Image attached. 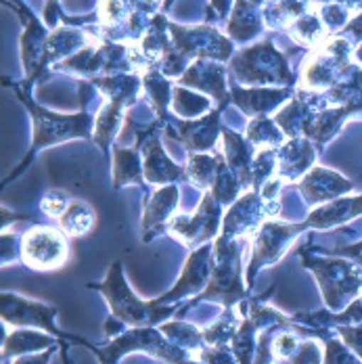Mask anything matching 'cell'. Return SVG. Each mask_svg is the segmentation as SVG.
Here are the masks:
<instances>
[{"mask_svg":"<svg viewBox=\"0 0 362 364\" xmlns=\"http://www.w3.org/2000/svg\"><path fill=\"white\" fill-rule=\"evenodd\" d=\"M291 97L289 88H241L235 84L230 88V99L247 117H268L275 109H279Z\"/></svg>","mask_w":362,"mask_h":364,"instance_id":"4fadbf2b","label":"cell"},{"mask_svg":"<svg viewBox=\"0 0 362 364\" xmlns=\"http://www.w3.org/2000/svg\"><path fill=\"white\" fill-rule=\"evenodd\" d=\"M302 259L304 266L316 274L321 291L331 310L344 308L350 301V297L361 291L362 272L354 264L339 259H321L312 254H302Z\"/></svg>","mask_w":362,"mask_h":364,"instance_id":"5b68a950","label":"cell"},{"mask_svg":"<svg viewBox=\"0 0 362 364\" xmlns=\"http://www.w3.org/2000/svg\"><path fill=\"white\" fill-rule=\"evenodd\" d=\"M299 235L297 224H281V222H264L262 228L255 232L254 239V255L247 268V287H252L255 281V274L270 264H277L285 252L289 250L293 239Z\"/></svg>","mask_w":362,"mask_h":364,"instance_id":"ba28073f","label":"cell"},{"mask_svg":"<svg viewBox=\"0 0 362 364\" xmlns=\"http://www.w3.org/2000/svg\"><path fill=\"white\" fill-rule=\"evenodd\" d=\"M297 188L304 195V201L308 205L314 203H329L335 201L339 195L352 191V182H348L344 176L326 170V168H314L310 170L302 181L297 182Z\"/></svg>","mask_w":362,"mask_h":364,"instance_id":"7c38bea8","label":"cell"},{"mask_svg":"<svg viewBox=\"0 0 362 364\" xmlns=\"http://www.w3.org/2000/svg\"><path fill=\"white\" fill-rule=\"evenodd\" d=\"M179 186L176 184H168L157 188L149 199L145 201V216H143V230H145V239L149 235H153L155 230L168 228L170 220L174 218V212L179 208Z\"/></svg>","mask_w":362,"mask_h":364,"instance_id":"e0dca14e","label":"cell"},{"mask_svg":"<svg viewBox=\"0 0 362 364\" xmlns=\"http://www.w3.org/2000/svg\"><path fill=\"white\" fill-rule=\"evenodd\" d=\"M277 178L287 184L308 174L314 164V149L306 139H289V143L277 151Z\"/></svg>","mask_w":362,"mask_h":364,"instance_id":"2e32d148","label":"cell"},{"mask_svg":"<svg viewBox=\"0 0 362 364\" xmlns=\"http://www.w3.org/2000/svg\"><path fill=\"white\" fill-rule=\"evenodd\" d=\"M222 228V203L212 193H206L193 216H174L168 224V232L186 247H201L214 239Z\"/></svg>","mask_w":362,"mask_h":364,"instance_id":"8992f818","label":"cell"},{"mask_svg":"<svg viewBox=\"0 0 362 364\" xmlns=\"http://www.w3.org/2000/svg\"><path fill=\"white\" fill-rule=\"evenodd\" d=\"M358 214H362V197L335 199V201L321 205L319 210H314L308 216V220L297 224V228H299V232H304L308 228H329V226H335V224L354 218Z\"/></svg>","mask_w":362,"mask_h":364,"instance_id":"ac0fdd59","label":"cell"},{"mask_svg":"<svg viewBox=\"0 0 362 364\" xmlns=\"http://www.w3.org/2000/svg\"><path fill=\"white\" fill-rule=\"evenodd\" d=\"M339 335H341V339L362 358V328L339 327Z\"/></svg>","mask_w":362,"mask_h":364,"instance_id":"1f68e13d","label":"cell"},{"mask_svg":"<svg viewBox=\"0 0 362 364\" xmlns=\"http://www.w3.org/2000/svg\"><path fill=\"white\" fill-rule=\"evenodd\" d=\"M145 176V168L141 161L139 149H126L115 145V157H113V182L115 188L126 184H141Z\"/></svg>","mask_w":362,"mask_h":364,"instance_id":"44dd1931","label":"cell"},{"mask_svg":"<svg viewBox=\"0 0 362 364\" xmlns=\"http://www.w3.org/2000/svg\"><path fill=\"white\" fill-rule=\"evenodd\" d=\"M124 111L126 107L119 103L107 101L95 122V143L101 146L103 151H107L109 145L117 139V134L122 132V124H124Z\"/></svg>","mask_w":362,"mask_h":364,"instance_id":"603a6c76","label":"cell"},{"mask_svg":"<svg viewBox=\"0 0 362 364\" xmlns=\"http://www.w3.org/2000/svg\"><path fill=\"white\" fill-rule=\"evenodd\" d=\"M264 30V15L254 0H235V11L228 21V36L237 42H247Z\"/></svg>","mask_w":362,"mask_h":364,"instance_id":"d6986e66","label":"cell"},{"mask_svg":"<svg viewBox=\"0 0 362 364\" xmlns=\"http://www.w3.org/2000/svg\"><path fill=\"white\" fill-rule=\"evenodd\" d=\"M179 364H201V363H197V360H193V358H186V360H182V363Z\"/></svg>","mask_w":362,"mask_h":364,"instance_id":"8d00e7d4","label":"cell"},{"mask_svg":"<svg viewBox=\"0 0 362 364\" xmlns=\"http://www.w3.org/2000/svg\"><path fill=\"white\" fill-rule=\"evenodd\" d=\"M55 316H57V308L53 306H44L38 301H30L26 297L13 295V293H2V323L13 325V327H38L48 331L50 335H59L65 339H72L73 343H84L88 346L84 339L72 337L61 333L55 327Z\"/></svg>","mask_w":362,"mask_h":364,"instance_id":"9c48e42d","label":"cell"},{"mask_svg":"<svg viewBox=\"0 0 362 364\" xmlns=\"http://www.w3.org/2000/svg\"><path fill=\"white\" fill-rule=\"evenodd\" d=\"M70 203H72V199H70L63 191H48V193L44 195L42 203H40V210H42L46 216L59 220L65 214V210L70 208Z\"/></svg>","mask_w":362,"mask_h":364,"instance_id":"f1b7e54d","label":"cell"},{"mask_svg":"<svg viewBox=\"0 0 362 364\" xmlns=\"http://www.w3.org/2000/svg\"><path fill=\"white\" fill-rule=\"evenodd\" d=\"M241 321H243V318H239V316L235 314L233 308H226L224 316H222L218 323H214L212 327L203 328V339H206V343L212 346V348H218V346H224V343L233 341L237 328L241 327Z\"/></svg>","mask_w":362,"mask_h":364,"instance_id":"83f0119b","label":"cell"},{"mask_svg":"<svg viewBox=\"0 0 362 364\" xmlns=\"http://www.w3.org/2000/svg\"><path fill=\"white\" fill-rule=\"evenodd\" d=\"M143 149V168H145V181L151 184H172L186 178V170L176 166L164 151L159 143V136L151 134L145 143L141 145Z\"/></svg>","mask_w":362,"mask_h":364,"instance_id":"9a60e30c","label":"cell"},{"mask_svg":"<svg viewBox=\"0 0 362 364\" xmlns=\"http://www.w3.org/2000/svg\"><path fill=\"white\" fill-rule=\"evenodd\" d=\"M333 254H341V255H350V257H354V259H358L362 264V243L358 245H354V247H346V250H337V252H333Z\"/></svg>","mask_w":362,"mask_h":364,"instance_id":"836d02e7","label":"cell"},{"mask_svg":"<svg viewBox=\"0 0 362 364\" xmlns=\"http://www.w3.org/2000/svg\"><path fill=\"white\" fill-rule=\"evenodd\" d=\"M50 358V350L48 352H44L42 356H21L19 360H15V364H46V360Z\"/></svg>","mask_w":362,"mask_h":364,"instance_id":"d6a6232c","label":"cell"},{"mask_svg":"<svg viewBox=\"0 0 362 364\" xmlns=\"http://www.w3.org/2000/svg\"><path fill=\"white\" fill-rule=\"evenodd\" d=\"M354 59H356L358 63H362V46L356 50V53H354Z\"/></svg>","mask_w":362,"mask_h":364,"instance_id":"d590c367","label":"cell"},{"mask_svg":"<svg viewBox=\"0 0 362 364\" xmlns=\"http://www.w3.org/2000/svg\"><path fill=\"white\" fill-rule=\"evenodd\" d=\"M222 134V122H220V109L212 111L197 119L181 122L174 136L182 141L193 153H208L218 143V136Z\"/></svg>","mask_w":362,"mask_h":364,"instance_id":"5bb4252c","label":"cell"},{"mask_svg":"<svg viewBox=\"0 0 362 364\" xmlns=\"http://www.w3.org/2000/svg\"><path fill=\"white\" fill-rule=\"evenodd\" d=\"M15 92H17V97L26 103V107L32 113V119H34V141H32V149H30L28 157L6 178L4 184H9L19 172H23L30 166V161L36 157L38 151H42L44 146L59 145V143L73 141V139H90V136H95L92 134L95 132L92 124L97 122V117H92L86 109H82L75 115H61V113H53V111H46L44 107L36 105L30 99V95L26 90H21L19 86H15Z\"/></svg>","mask_w":362,"mask_h":364,"instance_id":"6da1fadb","label":"cell"},{"mask_svg":"<svg viewBox=\"0 0 362 364\" xmlns=\"http://www.w3.org/2000/svg\"><path fill=\"white\" fill-rule=\"evenodd\" d=\"M95 222H97V214L88 203L72 201L70 208L65 210V214L59 218V228L68 237H82L92 230Z\"/></svg>","mask_w":362,"mask_h":364,"instance_id":"d4e9b609","label":"cell"},{"mask_svg":"<svg viewBox=\"0 0 362 364\" xmlns=\"http://www.w3.org/2000/svg\"><path fill=\"white\" fill-rule=\"evenodd\" d=\"M325 364H361L339 341H326Z\"/></svg>","mask_w":362,"mask_h":364,"instance_id":"4dcf8cb0","label":"cell"},{"mask_svg":"<svg viewBox=\"0 0 362 364\" xmlns=\"http://www.w3.org/2000/svg\"><path fill=\"white\" fill-rule=\"evenodd\" d=\"M222 159H224L222 153H216L214 157L208 153H193L186 164V178L203 191H212V186L216 184Z\"/></svg>","mask_w":362,"mask_h":364,"instance_id":"cb8c5ba5","label":"cell"},{"mask_svg":"<svg viewBox=\"0 0 362 364\" xmlns=\"http://www.w3.org/2000/svg\"><path fill=\"white\" fill-rule=\"evenodd\" d=\"M90 289H97L105 295L117 325H128L132 328L155 327L164 318L174 314L172 306H159L155 301L147 304L143 299H139L132 293V289L128 287L126 277H124V268L119 262H113L107 279L101 285H90Z\"/></svg>","mask_w":362,"mask_h":364,"instance_id":"7a4b0ae2","label":"cell"},{"mask_svg":"<svg viewBox=\"0 0 362 364\" xmlns=\"http://www.w3.org/2000/svg\"><path fill=\"white\" fill-rule=\"evenodd\" d=\"M212 6H216L220 17H226L230 11V0H212Z\"/></svg>","mask_w":362,"mask_h":364,"instance_id":"e575fe53","label":"cell"},{"mask_svg":"<svg viewBox=\"0 0 362 364\" xmlns=\"http://www.w3.org/2000/svg\"><path fill=\"white\" fill-rule=\"evenodd\" d=\"M230 72L237 77V84L254 88L293 82L285 55L277 50L272 42H260L239 50L230 61Z\"/></svg>","mask_w":362,"mask_h":364,"instance_id":"3957f363","label":"cell"},{"mask_svg":"<svg viewBox=\"0 0 362 364\" xmlns=\"http://www.w3.org/2000/svg\"><path fill=\"white\" fill-rule=\"evenodd\" d=\"M179 84L184 88H195L203 95L214 97L220 107H224L230 99L226 90V70L218 61L197 59L188 65V70L179 77Z\"/></svg>","mask_w":362,"mask_h":364,"instance_id":"8fae6325","label":"cell"},{"mask_svg":"<svg viewBox=\"0 0 362 364\" xmlns=\"http://www.w3.org/2000/svg\"><path fill=\"white\" fill-rule=\"evenodd\" d=\"M53 346H57L55 337H46L42 333H38L34 328H26V331H13L6 341L2 343V358L21 354H36L40 350H50Z\"/></svg>","mask_w":362,"mask_h":364,"instance_id":"ffe728a7","label":"cell"},{"mask_svg":"<svg viewBox=\"0 0 362 364\" xmlns=\"http://www.w3.org/2000/svg\"><path fill=\"white\" fill-rule=\"evenodd\" d=\"M214 247L212 245H201L197 250H193V254L188 255L184 268H182L181 279L176 283L174 289L161 295L155 304L164 306V304H172L179 301L186 295H195L199 293L210 281H212V272H214Z\"/></svg>","mask_w":362,"mask_h":364,"instance_id":"30bf717a","label":"cell"},{"mask_svg":"<svg viewBox=\"0 0 362 364\" xmlns=\"http://www.w3.org/2000/svg\"><path fill=\"white\" fill-rule=\"evenodd\" d=\"M70 259L63 230L38 226L21 237V262L34 270H57Z\"/></svg>","mask_w":362,"mask_h":364,"instance_id":"52a82bcc","label":"cell"},{"mask_svg":"<svg viewBox=\"0 0 362 364\" xmlns=\"http://www.w3.org/2000/svg\"><path fill=\"white\" fill-rule=\"evenodd\" d=\"M143 88L153 111L159 115V119H166L168 107L172 105V97H174V86L170 77L164 75L161 70H149L143 73Z\"/></svg>","mask_w":362,"mask_h":364,"instance_id":"7402d4cb","label":"cell"},{"mask_svg":"<svg viewBox=\"0 0 362 364\" xmlns=\"http://www.w3.org/2000/svg\"><path fill=\"white\" fill-rule=\"evenodd\" d=\"M285 132L272 117H254L247 126V141L255 149H275L285 145Z\"/></svg>","mask_w":362,"mask_h":364,"instance_id":"484cf974","label":"cell"},{"mask_svg":"<svg viewBox=\"0 0 362 364\" xmlns=\"http://www.w3.org/2000/svg\"><path fill=\"white\" fill-rule=\"evenodd\" d=\"M199 358L206 364H239L237 356L233 354V350L224 348V346H218V348H206Z\"/></svg>","mask_w":362,"mask_h":364,"instance_id":"f546056e","label":"cell"},{"mask_svg":"<svg viewBox=\"0 0 362 364\" xmlns=\"http://www.w3.org/2000/svg\"><path fill=\"white\" fill-rule=\"evenodd\" d=\"M247 239H224L218 237L214 245V272L208 289L199 299L220 301L224 308H233L237 301L243 299L241 285V255Z\"/></svg>","mask_w":362,"mask_h":364,"instance_id":"277c9868","label":"cell"},{"mask_svg":"<svg viewBox=\"0 0 362 364\" xmlns=\"http://www.w3.org/2000/svg\"><path fill=\"white\" fill-rule=\"evenodd\" d=\"M172 109L184 119H197L203 117L206 111L210 109V99L206 95H195L184 86H176L172 97Z\"/></svg>","mask_w":362,"mask_h":364,"instance_id":"4316f807","label":"cell"}]
</instances>
